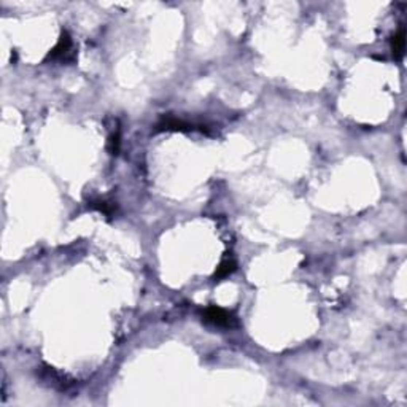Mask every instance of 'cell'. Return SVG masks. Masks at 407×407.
<instances>
[{
  "mask_svg": "<svg viewBox=\"0 0 407 407\" xmlns=\"http://www.w3.org/2000/svg\"><path fill=\"white\" fill-rule=\"evenodd\" d=\"M193 129L194 126L191 123H186L183 119H178L174 116H164L156 124V130H178V132H188V130H193Z\"/></svg>",
  "mask_w": 407,
  "mask_h": 407,
  "instance_id": "cell-3",
  "label": "cell"
},
{
  "mask_svg": "<svg viewBox=\"0 0 407 407\" xmlns=\"http://www.w3.org/2000/svg\"><path fill=\"white\" fill-rule=\"evenodd\" d=\"M74 43H72V39L70 35L64 30L61 39H59L57 45L53 48L48 54L46 59H51V61H59V62H65V61H70V59H74Z\"/></svg>",
  "mask_w": 407,
  "mask_h": 407,
  "instance_id": "cell-2",
  "label": "cell"
},
{
  "mask_svg": "<svg viewBox=\"0 0 407 407\" xmlns=\"http://www.w3.org/2000/svg\"><path fill=\"white\" fill-rule=\"evenodd\" d=\"M109 148L112 151V154H118L119 151V130L116 129L115 132L110 135V140H109Z\"/></svg>",
  "mask_w": 407,
  "mask_h": 407,
  "instance_id": "cell-7",
  "label": "cell"
},
{
  "mask_svg": "<svg viewBox=\"0 0 407 407\" xmlns=\"http://www.w3.org/2000/svg\"><path fill=\"white\" fill-rule=\"evenodd\" d=\"M89 209L92 210H97L104 215H107V217H112V215L115 213V209L116 206L113 202H109V200H104V199H95V200H91L89 202Z\"/></svg>",
  "mask_w": 407,
  "mask_h": 407,
  "instance_id": "cell-5",
  "label": "cell"
},
{
  "mask_svg": "<svg viewBox=\"0 0 407 407\" xmlns=\"http://www.w3.org/2000/svg\"><path fill=\"white\" fill-rule=\"evenodd\" d=\"M404 46H405V32L404 29H399L398 33H394V37L391 39V50H393V54L398 59L404 53Z\"/></svg>",
  "mask_w": 407,
  "mask_h": 407,
  "instance_id": "cell-6",
  "label": "cell"
},
{
  "mask_svg": "<svg viewBox=\"0 0 407 407\" xmlns=\"http://www.w3.org/2000/svg\"><path fill=\"white\" fill-rule=\"evenodd\" d=\"M235 267H237V262L232 259V258H226V259H223L221 262H220V266L217 267V270H215V275L213 277L215 279H226L227 275H231L234 270H235Z\"/></svg>",
  "mask_w": 407,
  "mask_h": 407,
  "instance_id": "cell-4",
  "label": "cell"
},
{
  "mask_svg": "<svg viewBox=\"0 0 407 407\" xmlns=\"http://www.w3.org/2000/svg\"><path fill=\"white\" fill-rule=\"evenodd\" d=\"M204 320L213 326H220V328H232L235 325V318L227 312V310L217 307V306H210L204 310L202 314Z\"/></svg>",
  "mask_w": 407,
  "mask_h": 407,
  "instance_id": "cell-1",
  "label": "cell"
}]
</instances>
